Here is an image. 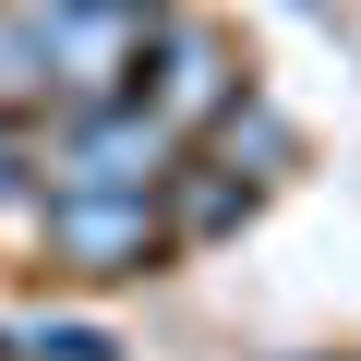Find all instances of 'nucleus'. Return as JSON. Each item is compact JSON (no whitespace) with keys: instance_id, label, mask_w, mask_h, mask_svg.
Here are the masks:
<instances>
[{"instance_id":"f257e3e1","label":"nucleus","mask_w":361,"mask_h":361,"mask_svg":"<svg viewBox=\"0 0 361 361\" xmlns=\"http://www.w3.org/2000/svg\"><path fill=\"white\" fill-rule=\"evenodd\" d=\"M157 13L169 0H13L0 13V97L13 109H85L109 85H133Z\"/></svg>"},{"instance_id":"f03ea898","label":"nucleus","mask_w":361,"mask_h":361,"mask_svg":"<svg viewBox=\"0 0 361 361\" xmlns=\"http://www.w3.org/2000/svg\"><path fill=\"white\" fill-rule=\"evenodd\" d=\"M37 253H49V277H157L180 241H169V205L157 193L49 180V193H37Z\"/></svg>"},{"instance_id":"7ed1b4c3","label":"nucleus","mask_w":361,"mask_h":361,"mask_svg":"<svg viewBox=\"0 0 361 361\" xmlns=\"http://www.w3.org/2000/svg\"><path fill=\"white\" fill-rule=\"evenodd\" d=\"M169 157H180V133H169L133 85H109V97H85V109H49V180L157 193V180H169Z\"/></svg>"},{"instance_id":"20e7f679","label":"nucleus","mask_w":361,"mask_h":361,"mask_svg":"<svg viewBox=\"0 0 361 361\" xmlns=\"http://www.w3.org/2000/svg\"><path fill=\"white\" fill-rule=\"evenodd\" d=\"M133 97L180 133V145H193L229 97H253L241 85V49L217 37V25H193V13H157V37H145V61H133Z\"/></svg>"},{"instance_id":"39448f33","label":"nucleus","mask_w":361,"mask_h":361,"mask_svg":"<svg viewBox=\"0 0 361 361\" xmlns=\"http://www.w3.org/2000/svg\"><path fill=\"white\" fill-rule=\"evenodd\" d=\"M37 193H49V109L0 97V217H37Z\"/></svg>"},{"instance_id":"423d86ee","label":"nucleus","mask_w":361,"mask_h":361,"mask_svg":"<svg viewBox=\"0 0 361 361\" xmlns=\"http://www.w3.org/2000/svg\"><path fill=\"white\" fill-rule=\"evenodd\" d=\"M13 361H121V337H109V325H73V313H37V325L13 337Z\"/></svg>"},{"instance_id":"0eeeda50","label":"nucleus","mask_w":361,"mask_h":361,"mask_svg":"<svg viewBox=\"0 0 361 361\" xmlns=\"http://www.w3.org/2000/svg\"><path fill=\"white\" fill-rule=\"evenodd\" d=\"M0 13H13V0H0Z\"/></svg>"}]
</instances>
